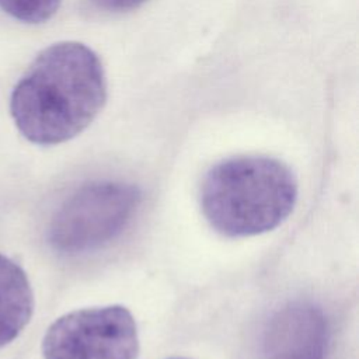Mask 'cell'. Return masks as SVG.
<instances>
[{
    "label": "cell",
    "mask_w": 359,
    "mask_h": 359,
    "mask_svg": "<svg viewBox=\"0 0 359 359\" xmlns=\"http://www.w3.org/2000/svg\"><path fill=\"white\" fill-rule=\"evenodd\" d=\"M107 100L98 55L80 42L43 49L15 84L10 111L21 135L36 144H57L83 132Z\"/></svg>",
    "instance_id": "6da1fadb"
},
{
    "label": "cell",
    "mask_w": 359,
    "mask_h": 359,
    "mask_svg": "<svg viewBox=\"0 0 359 359\" xmlns=\"http://www.w3.org/2000/svg\"><path fill=\"white\" fill-rule=\"evenodd\" d=\"M297 181L282 161L236 156L205 175L199 202L208 223L226 237L257 236L278 227L293 210Z\"/></svg>",
    "instance_id": "7a4b0ae2"
},
{
    "label": "cell",
    "mask_w": 359,
    "mask_h": 359,
    "mask_svg": "<svg viewBox=\"0 0 359 359\" xmlns=\"http://www.w3.org/2000/svg\"><path fill=\"white\" fill-rule=\"evenodd\" d=\"M140 203V192L132 184L93 181L77 188L55 212L48 240L67 255L93 251L122 233Z\"/></svg>",
    "instance_id": "3957f363"
},
{
    "label": "cell",
    "mask_w": 359,
    "mask_h": 359,
    "mask_svg": "<svg viewBox=\"0 0 359 359\" xmlns=\"http://www.w3.org/2000/svg\"><path fill=\"white\" fill-rule=\"evenodd\" d=\"M42 353L43 359H137L136 321L121 304L70 311L48 328Z\"/></svg>",
    "instance_id": "277c9868"
},
{
    "label": "cell",
    "mask_w": 359,
    "mask_h": 359,
    "mask_svg": "<svg viewBox=\"0 0 359 359\" xmlns=\"http://www.w3.org/2000/svg\"><path fill=\"white\" fill-rule=\"evenodd\" d=\"M328 342V323L321 309L293 302L268 321L262 349L265 359H324Z\"/></svg>",
    "instance_id": "5b68a950"
},
{
    "label": "cell",
    "mask_w": 359,
    "mask_h": 359,
    "mask_svg": "<svg viewBox=\"0 0 359 359\" xmlns=\"http://www.w3.org/2000/svg\"><path fill=\"white\" fill-rule=\"evenodd\" d=\"M32 310L34 294L24 269L0 254V348L20 335Z\"/></svg>",
    "instance_id": "8992f818"
},
{
    "label": "cell",
    "mask_w": 359,
    "mask_h": 359,
    "mask_svg": "<svg viewBox=\"0 0 359 359\" xmlns=\"http://www.w3.org/2000/svg\"><path fill=\"white\" fill-rule=\"evenodd\" d=\"M60 3L62 0H0V8L20 21L39 24L49 20Z\"/></svg>",
    "instance_id": "52a82bcc"
},
{
    "label": "cell",
    "mask_w": 359,
    "mask_h": 359,
    "mask_svg": "<svg viewBox=\"0 0 359 359\" xmlns=\"http://www.w3.org/2000/svg\"><path fill=\"white\" fill-rule=\"evenodd\" d=\"M147 0H93V3L108 13H126L137 8Z\"/></svg>",
    "instance_id": "ba28073f"
},
{
    "label": "cell",
    "mask_w": 359,
    "mask_h": 359,
    "mask_svg": "<svg viewBox=\"0 0 359 359\" xmlns=\"http://www.w3.org/2000/svg\"><path fill=\"white\" fill-rule=\"evenodd\" d=\"M171 359H185V358H171Z\"/></svg>",
    "instance_id": "9c48e42d"
}]
</instances>
